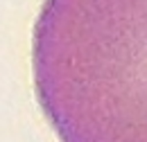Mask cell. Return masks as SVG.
<instances>
[{"instance_id":"cell-1","label":"cell","mask_w":147,"mask_h":142,"mask_svg":"<svg viewBox=\"0 0 147 142\" xmlns=\"http://www.w3.org/2000/svg\"><path fill=\"white\" fill-rule=\"evenodd\" d=\"M32 70L61 142H147V0H48Z\"/></svg>"}]
</instances>
